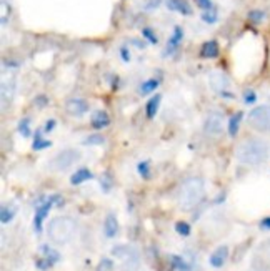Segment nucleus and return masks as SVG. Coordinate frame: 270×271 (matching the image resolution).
<instances>
[{
	"label": "nucleus",
	"mask_w": 270,
	"mask_h": 271,
	"mask_svg": "<svg viewBox=\"0 0 270 271\" xmlns=\"http://www.w3.org/2000/svg\"><path fill=\"white\" fill-rule=\"evenodd\" d=\"M265 18V12L262 10H250L249 12V20L254 22V24H262Z\"/></svg>",
	"instance_id": "c85d7f7f"
},
{
	"label": "nucleus",
	"mask_w": 270,
	"mask_h": 271,
	"mask_svg": "<svg viewBox=\"0 0 270 271\" xmlns=\"http://www.w3.org/2000/svg\"><path fill=\"white\" fill-rule=\"evenodd\" d=\"M159 105H160V95H155L147 102V107H145V112H147L149 118H154L159 112Z\"/></svg>",
	"instance_id": "412c9836"
},
{
	"label": "nucleus",
	"mask_w": 270,
	"mask_h": 271,
	"mask_svg": "<svg viewBox=\"0 0 270 271\" xmlns=\"http://www.w3.org/2000/svg\"><path fill=\"white\" fill-rule=\"evenodd\" d=\"M223 115L220 112H210L207 117H205L204 122V132L207 133L209 136H218L223 130Z\"/></svg>",
	"instance_id": "6e6552de"
},
{
	"label": "nucleus",
	"mask_w": 270,
	"mask_h": 271,
	"mask_svg": "<svg viewBox=\"0 0 270 271\" xmlns=\"http://www.w3.org/2000/svg\"><path fill=\"white\" fill-rule=\"evenodd\" d=\"M100 186H102L104 191H108L112 188V180H110V175L105 173L104 177H100Z\"/></svg>",
	"instance_id": "72a5a7b5"
},
{
	"label": "nucleus",
	"mask_w": 270,
	"mask_h": 271,
	"mask_svg": "<svg viewBox=\"0 0 270 271\" xmlns=\"http://www.w3.org/2000/svg\"><path fill=\"white\" fill-rule=\"evenodd\" d=\"M120 55H122V60L123 62H129L130 60V52H129V48H127V47L120 48Z\"/></svg>",
	"instance_id": "58836bf2"
},
{
	"label": "nucleus",
	"mask_w": 270,
	"mask_h": 271,
	"mask_svg": "<svg viewBox=\"0 0 270 271\" xmlns=\"http://www.w3.org/2000/svg\"><path fill=\"white\" fill-rule=\"evenodd\" d=\"M255 102H257V93H255L254 90H245V93H244V103L252 105V103H255Z\"/></svg>",
	"instance_id": "473e14b6"
},
{
	"label": "nucleus",
	"mask_w": 270,
	"mask_h": 271,
	"mask_svg": "<svg viewBox=\"0 0 270 271\" xmlns=\"http://www.w3.org/2000/svg\"><path fill=\"white\" fill-rule=\"evenodd\" d=\"M89 103L84 98H70L65 103V112L72 117H82V115L89 112Z\"/></svg>",
	"instance_id": "9d476101"
},
{
	"label": "nucleus",
	"mask_w": 270,
	"mask_h": 271,
	"mask_svg": "<svg viewBox=\"0 0 270 271\" xmlns=\"http://www.w3.org/2000/svg\"><path fill=\"white\" fill-rule=\"evenodd\" d=\"M90 123H92V127L95 128V130H102V128L110 125V118H108V115L105 112H95L92 115Z\"/></svg>",
	"instance_id": "f3484780"
},
{
	"label": "nucleus",
	"mask_w": 270,
	"mask_h": 271,
	"mask_svg": "<svg viewBox=\"0 0 270 271\" xmlns=\"http://www.w3.org/2000/svg\"><path fill=\"white\" fill-rule=\"evenodd\" d=\"M49 146H52V141L44 140L42 138V132H40V130L35 132V138H34V143H32V148H34L35 151H39V150L49 148Z\"/></svg>",
	"instance_id": "5701e85b"
},
{
	"label": "nucleus",
	"mask_w": 270,
	"mask_h": 271,
	"mask_svg": "<svg viewBox=\"0 0 270 271\" xmlns=\"http://www.w3.org/2000/svg\"><path fill=\"white\" fill-rule=\"evenodd\" d=\"M77 225L70 217H55L50 220L47 235L55 245H67L74 240Z\"/></svg>",
	"instance_id": "7ed1b4c3"
},
{
	"label": "nucleus",
	"mask_w": 270,
	"mask_h": 271,
	"mask_svg": "<svg viewBox=\"0 0 270 271\" xmlns=\"http://www.w3.org/2000/svg\"><path fill=\"white\" fill-rule=\"evenodd\" d=\"M35 266H37L39 270H42V271H45V270H50L54 266V263L50 260H47L44 256V258H39L37 261H35Z\"/></svg>",
	"instance_id": "2f4dec72"
},
{
	"label": "nucleus",
	"mask_w": 270,
	"mask_h": 271,
	"mask_svg": "<svg viewBox=\"0 0 270 271\" xmlns=\"http://www.w3.org/2000/svg\"><path fill=\"white\" fill-rule=\"evenodd\" d=\"M270 157V145L265 140L249 138L237 146L235 158L237 162L247 167H259L265 163Z\"/></svg>",
	"instance_id": "f257e3e1"
},
{
	"label": "nucleus",
	"mask_w": 270,
	"mask_h": 271,
	"mask_svg": "<svg viewBox=\"0 0 270 271\" xmlns=\"http://www.w3.org/2000/svg\"><path fill=\"white\" fill-rule=\"evenodd\" d=\"M160 5V0H150V2L147 3V10H152V8H157Z\"/></svg>",
	"instance_id": "a19ab883"
},
{
	"label": "nucleus",
	"mask_w": 270,
	"mask_h": 271,
	"mask_svg": "<svg viewBox=\"0 0 270 271\" xmlns=\"http://www.w3.org/2000/svg\"><path fill=\"white\" fill-rule=\"evenodd\" d=\"M182 39H184V29L177 25L175 29H173L172 37L168 39V42H167L165 55H172L173 52H175V50L178 48V45H180V42H182Z\"/></svg>",
	"instance_id": "f8f14e48"
},
{
	"label": "nucleus",
	"mask_w": 270,
	"mask_h": 271,
	"mask_svg": "<svg viewBox=\"0 0 270 271\" xmlns=\"http://www.w3.org/2000/svg\"><path fill=\"white\" fill-rule=\"evenodd\" d=\"M205 195V181L199 177H192L180 185L178 190V206L182 210L189 211L195 208L202 201Z\"/></svg>",
	"instance_id": "f03ea898"
},
{
	"label": "nucleus",
	"mask_w": 270,
	"mask_h": 271,
	"mask_svg": "<svg viewBox=\"0 0 270 271\" xmlns=\"http://www.w3.org/2000/svg\"><path fill=\"white\" fill-rule=\"evenodd\" d=\"M175 231L178 233L180 236H189L190 235V225L185 223V222H178L175 225Z\"/></svg>",
	"instance_id": "c756f323"
},
{
	"label": "nucleus",
	"mask_w": 270,
	"mask_h": 271,
	"mask_svg": "<svg viewBox=\"0 0 270 271\" xmlns=\"http://www.w3.org/2000/svg\"><path fill=\"white\" fill-rule=\"evenodd\" d=\"M159 87V80L155 79H150V80H145L144 84L140 85V95H149L155 91V89Z\"/></svg>",
	"instance_id": "a878e982"
},
{
	"label": "nucleus",
	"mask_w": 270,
	"mask_h": 271,
	"mask_svg": "<svg viewBox=\"0 0 270 271\" xmlns=\"http://www.w3.org/2000/svg\"><path fill=\"white\" fill-rule=\"evenodd\" d=\"M34 105L35 107H39V108H44V107H47L49 105V98L45 95H39V96H35L34 98Z\"/></svg>",
	"instance_id": "c9c22d12"
},
{
	"label": "nucleus",
	"mask_w": 270,
	"mask_h": 271,
	"mask_svg": "<svg viewBox=\"0 0 270 271\" xmlns=\"http://www.w3.org/2000/svg\"><path fill=\"white\" fill-rule=\"evenodd\" d=\"M80 160V153L77 150H72V148H67V150H62L54 157L52 160L49 162V168L54 170V172H65L70 167Z\"/></svg>",
	"instance_id": "39448f33"
},
{
	"label": "nucleus",
	"mask_w": 270,
	"mask_h": 271,
	"mask_svg": "<svg viewBox=\"0 0 270 271\" xmlns=\"http://www.w3.org/2000/svg\"><path fill=\"white\" fill-rule=\"evenodd\" d=\"M227 260H228V246L223 245V246H218L217 250L210 255L209 263L210 266H214V268H222V266L227 263Z\"/></svg>",
	"instance_id": "9b49d317"
},
{
	"label": "nucleus",
	"mask_w": 270,
	"mask_h": 271,
	"mask_svg": "<svg viewBox=\"0 0 270 271\" xmlns=\"http://www.w3.org/2000/svg\"><path fill=\"white\" fill-rule=\"evenodd\" d=\"M202 20L205 22V24H209V25L215 24V22L218 20V10H217L215 7L209 8V10H204V13H202Z\"/></svg>",
	"instance_id": "393cba45"
},
{
	"label": "nucleus",
	"mask_w": 270,
	"mask_h": 271,
	"mask_svg": "<svg viewBox=\"0 0 270 271\" xmlns=\"http://www.w3.org/2000/svg\"><path fill=\"white\" fill-rule=\"evenodd\" d=\"M260 228H262V229H270V217L264 218L262 222H260Z\"/></svg>",
	"instance_id": "79ce46f5"
},
{
	"label": "nucleus",
	"mask_w": 270,
	"mask_h": 271,
	"mask_svg": "<svg viewBox=\"0 0 270 271\" xmlns=\"http://www.w3.org/2000/svg\"><path fill=\"white\" fill-rule=\"evenodd\" d=\"M40 253H42L47 260L52 261L54 265H55L57 261L60 260V255H58L55 250H52V248H50L49 245H42V246H40Z\"/></svg>",
	"instance_id": "b1692460"
},
{
	"label": "nucleus",
	"mask_w": 270,
	"mask_h": 271,
	"mask_svg": "<svg viewBox=\"0 0 270 271\" xmlns=\"http://www.w3.org/2000/svg\"><path fill=\"white\" fill-rule=\"evenodd\" d=\"M142 35H144L145 39H147L149 42H150V44H154V45L159 42L157 35L154 34V30H152V29H144V30H142Z\"/></svg>",
	"instance_id": "f704fd0d"
},
{
	"label": "nucleus",
	"mask_w": 270,
	"mask_h": 271,
	"mask_svg": "<svg viewBox=\"0 0 270 271\" xmlns=\"http://www.w3.org/2000/svg\"><path fill=\"white\" fill-rule=\"evenodd\" d=\"M104 233H105V236L107 238H113L118 233V222H117V217L113 213H108L107 218H105Z\"/></svg>",
	"instance_id": "ddd939ff"
},
{
	"label": "nucleus",
	"mask_w": 270,
	"mask_h": 271,
	"mask_svg": "<svg viewBox=\"0 0 270 271\" xmlns=\"http://www.w3.org/2000/svg\"><path fill=\"white\" fill-rule=\"evenodd\" d=\"M167 7L173 12H178L182 15H190L192 7L187 0H167Z\"/></svg>",
	"instance_id": "4468645a"
},
{
	"label": "nucleus",
	"mask_w": 270,
	"mask_h": 271,
	"mask_svg": "<svg viewBox=\"0 0 270 271\" xmlns=\"http://www.w3.org/2000/svg\"><path fill=\"white\" fill-rule=\"evenodd\" d=\"M209 84L210 87L218 91V93H222V91H227L228 85H230V80H228V77L225 75L223 72L220 70H215V72H210L209 75Z\"/></svg>",
	"instance_id": "1a4fd4ad"
},
{
	"label": "nucleus",
	"mask_w": 270,
	"mask_h": 271,
	"mask_svg": "<svg viewBox=\"0 0 270 271\" xmlns=\"http://www.w3.org/2000/svg\"><path fill=\"white\" fill-rule=\"evenodd\" d=\"M137 172H139V175L144 178V180H149L150 178V163L140 162L139 165H137Z\"/></svg>",
	"instance_id": "bb28decb"
},
{
	"label": "nucleus",
	"mask_w": 270,
	"mask_h": 271,
	"mask_svg": "<svg viewBox=\"0 0 270 271\" xmlns=\"http://www.w3.org/2000/svg\"><path fill=\"white\" fill-rule=\"evenodd\" d=\"M105 138L102 135H90L84 140V145H102Z\"/></svg>",
	"instance_id": "7c9ffc66"
},
{
	"label": "nucleus",
	"mask_w": 270,
	"mask_h": 271,
	"mask_svg": "<svg viewBox=\"0 0 270 271\" xmlns=\"http://www.w3.org/2000/svg\"><path fill=\"white\" fill-rule=\"evenodd\" d=\"M19 133L24 138H29L30 136V118H24L19 123Z\"/></svg>",
	"instance_id": "cd10ccee"
},
{
	"label": "nucleus",
	"mask_w": 270,
	"mask_h": 271,
	"mask_svg": "<svg viewBox=\"0 0 270 271\" xmlns=\"http://www.w3.org/2000/svg\"><path fill=\"white\" fill-rule=\"evenodd\" d=\"M260 251L264 253L265 258H269L270 260V240L269 241H265L262 246H260Z\"/></svg>",
	"instance_id": "e433bc0d"
},
{
	"label": "nucleus",
	"mask_w": 270,
	"mask_h": 271,
	"mask_svg": "<svg viewBox=\"0 0 270 271\" xmlns=\"http://www.w3.org/2000/svg\"><path fill=\"white\" fill-rule=\"evenodd\" d=\"M13 93H15V82L12 80L8 85L3 82L2 84V102H3V105H5L7 102H10Z\"/></svg>",
	"instance_id": "4be33fe9"
},
{
	"label": "nucleus",
	"mask_w": 270,
	"mask_h": 271,
	"mask_svg": "<svg viewBox=\"0 0 270 271\" xmlns=\"http://www.w3.org/2000/svg\"><path fill=\"white\" fill-rule=\"evenodd\" d=\"M247 123L252 130L259 133L270 132V105H259L254 107L247 115Z\"/></svg>",
	"instance_id": "20e7f679"
},
{
	"label": "nucleus",
	"mask_w": 270,
	"mask_h": 271,
	"mask_svg": "<svg viewBox=\"0 0 270 271\" xmlns=\"http://www.w3.org/2000/svg\"><path fill=\"white\" fill-rule=\"evenodd\" d=\"M54 203H62L60 196L58 195H52L49 198H39L35 201V217H34V229L37 233L42 231V225L44 220L47 218L49 211L52 210Z\"/></svg>",
	"instance_id": "423d86ee"
},
{
	"label": "nucleus",
	"mask_w": 270,
	"mask_h": 271,
	"mask_svg": "<svg viewBox=\"0 0 270 271\" xmlns=\"http://www.w3.org/2000/svg\"><path fill=\"white\" fill-rule=\"evenodd\" d=\"M100 265H104V268H112V263H110V260H102V263Z\"/></svg>",
	"instance_id": "37998d69"
},
{
	"label": "nucleus",
	"mask_w": 270,
	"mask_h": 271,
	"mask_svg": "<svg viewBox=\"0 0 270 271\" xmlns=\"http://www.w3.org/2000/svg\"><path fill=\"white\" fill-rule=\"evenodd\" d=\"M54 127H55V120H52V118H50V120L45 123V127H44V132L45 133H49V132H52L54 130Z\"/></svg>",
	"instance_id": "ea45409f"
},
{
	"label": "nucleus",
	"mask_w": 270,
	"mask_h": 271,
	"mask_svg": "<svg viewBox=\"0 0 270 271\" xmlns=\"http://www.w3.org/2000/svg\"><path fill=\"white\" fill-rule=\"evenodd\" d=\"M244 118V113L242 112H237L235 115H232L230 120H228V135L230 136H235L239 133V127H240V122Z\"/></svg>",
	"instance_id": "a211bd4d"
},
{
	"label": "nucleus",
	"mask_w": 270,
	"mask_h": 271,
	"mask_svg": "<svg viewBox=\"0 0 270 271\" xmlns=\"http://www.w3.org/2000/svg\"><path fill=\"white\" fill-rule=\"evenodd\" d=\"M197 5L200 8H204V10H209V8H212V2L210 0H197Z\"/></svg>",
	"instance_id": "4c0bfd02"
},
{
	"label": "nucleus",
	"mask_w": 270,
	"mask_h": 271,
	"mask_svg": "<svg viewBox=\"0 0 270 271\" xmlns=\"http://www.w3.org/2000/svg\"><path fill=\"white\" fill-rule=\"evenodd\" d=\"M17 213V208L15 206H2V211H0V222H2V225H7L10 223L13 217H15Z\"/></svg>",
	"instance_id": "6ab92c4d"
},
{
	"label": "nucleus",
	"mask_w": 270,
	"mask_h": 271,
	"mask_svg": "<svg viewBox=\"0 0 270 271\" xmlns=\"http://www.w3.org/2000/svg\"><path fill=\"white\" fill-rule=\"evenodd\" d=\"M92 178H94V175L89 168H79L74 175L70 177V183L72 185H82L84 181H89V180H92Z\"/></svg>",
	"instance_id": "dca6fc26"
},
{
	"label": "nucleus",
	"mask_w": 270,
	"mask_h": 271,
	"mask_svg": "<svg viewBox=\"0 0 270 271\" xmlns=\"http://www.w3.org/2000/svg\"><path fill=\"white\" fill-rule=\"evenodd\" d=\"M170 263H172V266L177 271H192L190 265L187 263V261L182 258V256H178V255H170Z\"/></svg>",
	"instance_id": "aec40b11"
},
{
	"label": "nucleus",
	"mask_w": 270,
	"mask_h": 271,
	"mask_svg": "<svg viewBox=\"0 0 270 271\" xmlns=\"http://www.w3.org/2000/svg\"><path fill=\"white\" fill-rule=\"evenodd\" d=\"M200 57L204 58H215L218 57V44L215 40H209L200 48Z\"/></svg>",
	"instance_id": "2eb2a0df"
},
{
	"label": "nucleus",
	"mask_w": 270,
	"mask_h": 271,
	"mask_svg": "<svg viewBox=\"0 0 270 271\" xmlns=\"http://www.w3.org/2000/svg\"><path fill=\"white\" fill-rule=\"evenodd\" d=\"M112 255L115 258L122 260L123 265L129 266V268L135 270L137 265H139V253L134 246H129V245H117L112 248Z\"/></svg>",
	"instance_id": "0eeeda50"
}]
</instances>
